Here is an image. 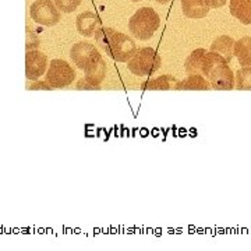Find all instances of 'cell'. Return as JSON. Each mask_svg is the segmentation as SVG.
<instances>
[{
  "label": "cell",
  "instance_id": "cell-1",
  "mask_svg": "<svg viewBox=\"0 0 251 251\" xmlns=\"http://www.w3.org/2000/svg\"><path fill=\"white\" fill-rule=\"evenodd\" d=\"M72 60L82 72L85 73V78L92 84L99 85L106 75V64L103 62L98 49L88 42H78L70 49Z\"/></svg>",
  "mask_w": 251,
  "mask_h": 251
},
{
  "label": "cell",
  "instance_id": "cell-2",
  "mask_svg": "<svg viewBox=\"0 0 251 251\" xmlns=\"http://www.w3.org/2000/svg\"><path fill=\"white\" fill-rule=\"evenodd\" d=\"M94 36L99 48L116 62H128L137 52L135 42L130 36L112 28L100 27Z\"/></svg>",
  "mask_w": 251,
  "mask_h": 251
},
{
  "label": "cell",
  "instance_id": "cell-3",
  "mask_svg": "<svg viewBox=\"0 0 251 251\" xmlns=\"http://www.w3.org/2000/svg\"><path fill=\"white\" fill-rule=\"evenodd\" d=\"M201 73L209 80L214 90L229 91L234 87V75L229 64L221 54L215 52H206Z\"/></svg>",
  "mask_w": 251,
  "mask_h": 251
},
{
  "label": "cell",
  "instance_id": "cell-4",
  "mask_svg": "<svg viewBox=\"0 0 251 251\" xmlns=\"http://www.w3.org/2000/svg\"><path fill=\"white\" fill-rule=\"evenodd\" d=\"M159 24H161V18L158 16V13L151 7H143V9L137 10L134 16L130 18L128 29L135 38L141 41H147L152 38L155 31L159 28Z\"/></svg>",
  "mask_w": 251,
  "mask_h": 251
},
{
  "label": "cell",
  "instance_id": "cell-5",
  "mask_svg": "<svg viewBox=\"0 0 251 251\" xmlns=\"http://www.w3.org/2000/svg\"><path fill=\"white\" fill-rule=\"evenodd\" d=\"M162 66V59L152 48H143L137 50L128 60V70L135 75H152Z\"/></svg>",
  "mask_w": 251,
  "mask_h": 251
},
{
  "label": "cell",
  "instance_id": "cell-6",
  "mask_svg": "<svg viewBox=\"0 0 251 251\" xmlns=\"http://www.w3.org/2000/svg\"><path fill=\"white\" fill-rule=\"evenodd\" d=\"M75 78V72L67 62L62 59H54L50 62L49 70L46 73V82L52 88L67 87Z\"/></svg>",
  "mask_w": 251,
  "mask_h": 251
},
{
  "label": "cell",
  "instance_id": "cell-7",
  "mask_svg": "<svg viewBox=\"0 0 251 251\" xmlns=\"http://www.w3.org/2000/svg\"><path fill=\"white\" fill-rule=\"evenodd\" d=\"M29 13L35 23L46 27H53L60 21L59 9L54 6L52 0H35L31 4Z\"/></svg>",
  "mask_w": 251,
  "mask_h": 251
},
{
  "label": "cell",
  "instance_id": "cell-8",
  "mask_svg": "<svg viewBox=\"0 0 251 251\" xmlns=\"http://www.w3.org/2000/svg\"><path fill=\"white\" fill-rule=\"evenodd\" d=\"M48 66L46 54L41 53L38 50H27L25 54V75L29 80H38L41 75H44Z\"/></svg>",
  "mask_w": 251,
  "mask_h": 251
},
{
  "label": "cell",
  "instance_id": "cell-9",
  "mask_svg": "<svg viewBox=\"0 0 251 251\" xmlns=\"http://www.w3.org/2000/svg\"><path fill=\"white\" fill-rule=\"evenodd\" d=\"M102 27V20L97 13L85 11L77 17V31L82 36H94Z\"/></svg>",
  "mask_w": 251,
  "mask_h": 251
},
{
  "label": "cell",
  "instance_id": "cell-10",
  "mask_svg": "<svg viewBox=\"0 0 251 251\" xmlns=\"http://www.w3.org/2000/svg\"><path fill=\"white\" fill-rule=\"evenodd\" d=\"M184 16L188 18H202L209 13V4L206 0H181Z\"/></svg>",
  "mask_w": 251,
  "mask_h": 251
},
{
  "label": "cell",
  "instance_id": "cell-11",
  "mask_svg": "<svg viewBox=\"0 0 251 251\" xmlns=\"http://www.w3.org/2000/svg\"><path fill=\"white\" fill-rule=\"evenodd\" d=\"M230 13L244 25L251 24V0H230Z\"/></svg>",
  "mask_w": 251,
  "mask_h": 251
},
{
  "label": "cell",
  "instance_id": "cell-12",
  "mask_svg": "<svg viewBox=\"0 0 251 251\" xmlns=\"http://www.w3.org/2000/svg\"><path fill=\"white\" fill-rule=\"evenodd\" d=\"M233 54L243 67H251V36H244L234 42Z\"/></svg>",
  "mask_w": 251,
  "mask_h": 251
},
{
  "label": "cell",
  "instance_id": "cell-13",
  "mask_svg": "<svg viewBox=\"0 0 251 251\" xmlns=\"http://www.w3.org/2000/svg\"><path fill=\"white\" fill-rule=\"evenodd\" d=\"M233 49H234L233 38H230V36H226V35L219 36L218 39L214 41V44L211 45V52H215V53L221 54V56H222L227 63L232 60Z\"/></svg>",
  "mask_w": 251,
  "mask_h": 251
},
{
  "label": "cell",
  "instance_id": "cell-14",
  "mask_svg": "<svg viewBox=\"0 0 251 251\" xmlns=\"http://www.w3.org/2000/svg\"><path fill=\"white\" fill-rule=\"evenodd\" d=\"M209 82L202 77V75H198V74H191L187 80L181 81L176 84V90H202L206 91L209 90Z\"/></svg>",
  "mask_w": 251,
  "mask_h": 251
},
{
  "label": "cell",
  "instance_id": "cell-15",
  "mask_svg": "<svg viewBox=\"0 0 251 251\" xmlns=\"http://www.w3.org/2000/svg\"><path fill=\"white\" fill-rule=\"evenodd\" d=\"M205 54V49H197V50H194L193 53L188 56L187 60H186V72L188 74H198V73H201V67H202Z\"/></svg>",
  "mask_w": 251,
  "mask_h": 251
},
{
  "label": "cell",
  "instance_id": "cell-16",
  "mask_svg": "<svg viewBox=\"0 0 251 251\" xmlns=\"http://www.w3.org/2000/svg\"><path fill=\"white\" fill-rule=\"evenodd\" d=\"M176 80L172 75H161L158 78H155L152 81L144 82L143 88L144 90H172L176 88Z\"/></svg>",
  "mask_w": 251,
  "mask_h": 251
},
{
  "label": "cell",
  "instance_id": "cell-17",
  "mask_svg": "<svg viewBox=\"0 0 251 251\" xmlns=\"http://www.w3.org/2000/svg\"><path fill=\"white\" fill-rule=\"evenodd\" d=\"M236 88L251 91V67H243L236 73Z\"/></svg>",
  "mask_w": 251,
  "mask_h": 251
},
{
  "label": "cell",
  "instance_id": "cell-18",
  "mask_svg": "<svg viewBox=\"0 0 251 251\" xmlns=\"http://www.w3.org/2000/svg\"><path fill=\"white\" fill-rule=\"evenodd\" d=\"M56 7L62 10L63 13H73L80 6L81 0H54Z\"/></svg>",
  "mask_w": 251,
  "mask_h": 251
},
{
  "label": "cell",
  "instance_id": "cell-19",
  "mask_svg": "<svg viewBox=\"0 0 251 251\" xmlns=\"http://www.w3.org/2000/svg\"><path fill=\"white\" fill-rule=\"evenodd\" d=\"M38 45H39V39L32 34V31L27 29V50H32L38 48Z\"/></svg>",
  "mask_w": 251,
  "mask_h": 251
},
{
  "label": "cell",
  "instance_id": "cell-20",
  "mask_svg": "<svg viewBox=\"0 0 251 251\" xmlns=\"http://www.w3.org/2000/svg\"><path fill=\"white\" fill-rule=\"evenodd\" d=\"M77 88H78V90H99L98 85L92 84V82L87 80V78H82L81 81H78Z\"/></svg>",
  "mask_w": 251,
  "mask_h": 251
},
{
  "label": "cell",
  "instance_id": "cell-21",
  "mask_svg": "<svg viewBox=\"0 0 251 251\" xmlns=\"http://www.w3.org/2000/svg\"><path fill=\"white\" fill-rule=\"evenodd\" d=\"M52 87L48 82H35L29 87V90H50Z\"/></svg>",
  "mask_w": 251,
  "mask_h": 251
},
{
  "label": "cell",
  "instance_id": "cell-22",
  "mask_svg": "<svg viewBox=\"0 0 251 251\" xmlns=\"http://www.w3.org/2000/svg\"><path fill=\"white\" fill-rule=\"evenodd\" d=\"M206 1H208L211 9H219L226 3V0H206Z\"/></svg>",
  "mask_w": 251,
  "mask_h": 251
},
{
  "label": "cell",
  "instance_id": "cell-23",
  "mask_svg": "<svg viewBox=\"0 0 251 251\" xmlns=\"http://www.w3.org/2000/svg\"><path fill=\"white\" fill-rule=\"evenodd\" d=\"M155 1H158V3H162V4H165V3H168V1H171V0H155Z\"/></svg>",
  "mask_w": 251,
  "mask_h": 251
},
{
  "label": "cell",
  "instance_id": "cell-24",
  "mask_svg": "<svg viewBox=\"0 0 251 251\" xmlns=\"http://www.w3.org/2000/svg\"><path fill=\"white\" fill-rule=\"evenodd\" d=\"M131 1H140V0H131Z\"/></svg>",
  "mask_w": 251,
  "mask_h": 251
}]
</instances>
